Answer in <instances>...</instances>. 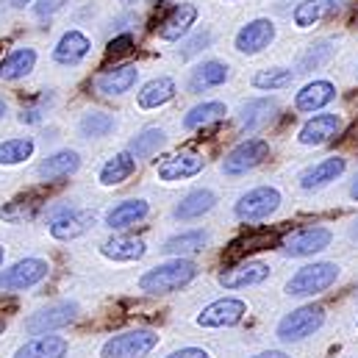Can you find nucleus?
Instances as JSON below:
<instances>
[{
  "label": "nucleus",
  "instance_id": "1",
  "mask_svg": "<svg viewBox=\"0 0 358 358\" xmlns=\"http://www.w3.org/2000/svg\"><path fill=\"white\" fill-rule=\"evenodd\" d=\"M197 264L189 259H173L164 264H156L139 278V289L148 294H173L180 286H186L189 280H194Z\"/></svg>",
  "mask_w": 358,
  "mask_h": 358
},
{
  "label": "nucleus",
  "instance_id": "2",
  "mask_svg": "<svg viewBox=\"0 0 358 358\" xmlns=\"http://www.w3.org/2000/svg\"><path fill=\"white\" fill-rule=\"evenodd\" d=\"M339 278V267L331 262H317V264H306L300 267L286 283V294L292 297H314L322 294L325 289H331Z\"/></svg>",
  "mask_w": 358,
  "mask_h": 358
},
{
  "label": "nucleus",
  "instance_id": "3",
  "mask_svg": "<svg viewBox=\"0 0 358 358\" xmlns=\"http://www.w3.org/2000/svg\"><path fill=\"white\" fill-rule=\"evenodd\" d=\"M325 322V308L322 306H300L292 314H286L278 322V339L280 342H303L308 336H314Z\"/></svg>",
  "mask_w": 358,
  "mask_h": 358
},
{
  "label": "nucleus",
  "instance_id": "4",
  "mask_svg": "<svg viewBox=\"0 0 358 358\" xmlns=\"http://www.w3.org/2000/svg\"><path fill=\"white\" fill-rule=\"evenodd\" d=\"M156 345H159V334L156 331L134 328V331L111 336L100 348V358H145Z\"/></svg>",
  "mask_w": 358,
  "mask_h": 358
},
{
  "label": "nucleus",
  "instance_id": "5",
  "mask_svg": "<svg viewBox=\"0 0 358 358\" xmlns=\"http://www.w3.org/2000/svg\"><path fill=\"white\" fill-rule=\"evenodd\" d=\"M278 206H280V192L275 186H256L239 197V203L234 206V214L242 222H259V220H267L269 214H275Z\"/></svg>",
  "mask_w": 358,
  "mask_h": 358
},
{
  "label": "nucleus",
  "instance_id": "6",
  "mask_svg": "<svg viewBox=\"0 0 358 358\" xmlns=\"http://www.w3.org/2000/svg\"><path fill=\"white\" fill-rule=\"evenodd\" d=\"M76 317H78V303L62 300V303H53V306H48V308L34 311V314L25 320V331H28L31 336H45V334H50V331H59V328L76 322Z\"/></svg>",
  "mask_w": 358,
  "mask_h": 358
},
{
  "label": "nucleus",
  "instance_id": "7",
  "mask_svg": "<svg viewBox=\"0 0 358 358\" xmlns=\"http://www.w3.org/2000/svg\"><path fill=\"white\" fill-rule=\"evenodd\" d=\"M331 231L328 228H320V225H308V228H297L292 234L283 236L280 248L286 256L292 259H306V256H314V253H322L328 245H331Z\"/></svg>",
  "mask_w": 358,
  "mask_h": 358
},
{
  "label": "nucleus",
  "instance_id": "8",
  "mask_svg": "<svg viewBox=\"0 0 358 358\" xmlns=\"http://www.w3.org/2000/svg\"><path fill=\"white\" fill-rule=\"evenodd\" d=\"M48 262L42 259H22L17 264H11L8 269L0 272V289L3 292H22V289H31L36 286L39 280L48 278Z\"/></svg>",
  "mask_w": 358,
  "mask_h": 358
},
{
  "label": "nucleus",
  "instance_id": "9",
  "mask_svg": "<svg viewBox=\"0 0 358 358\" xmlns=\"http://www.w3.org/2000/svg\"><path fill=\"white\" fill-rule=\"evenodd\" d=\"M245 314H248V306L239 297H220L200 311L197 325L200 328H234L242 322Z\"/></svg>",
  "mask_w": 358,
  "mask_h": 358
},
{
  "label": "nucleus",
  "instance_id": "10",
  "mask_svg": "<svg viewBox=\"0 0 358 358\" xmlns=\"http://www.w3.org/2000/svg\"><path fill=\"white\" fill-rule=\"evenodd\" d=\"M267 156H269V145L264 139H248V142L236 145V148L225 156L222 173H225V176H245V173L256 170Z\"/></svg>",
  "mask_w": 358,
  "mask_h": 358
},
{
  "label": "nucleus",
  "instance_id": "11",
  "mask_svg": "<svg viewBox=\"0 0 358 358\" xmlns=\"http://www.w3.org/2000/svg\"><path fill=\"white\" fill-rule=\"evenodd\" d=\"M275 34H278V31H275V22L267 20V17H259V20H253V22H248V25L239 28L234 45H236L239 53H245V56H256V53L267 50L269 45H272Z\"/></svg>",
  "mask_w": 358,
  "mask_h": 358
},
{
  "label": "nucleus",
  "instance_id": "12",
  "mask_svg": "<svg viewBox=\"0 0 358 358\" xmlns=\"http://www.w3.org/2000/svg\"><path fill=\"white\" fill-rule=\"evenodd\" d=\"M339 131H342V117L339 114H314L300 128L297 142L306 145V148H317V145H325L334 136H339Z\"/></svg>",
  "mask_w": 358,
  "mask_h": 358
},
{
  "label": "nucleus",
  "instance_id": "13",
  "mask_svg": "<svg viewBox=\"0 0 358 358\" xmlns=\"http://www.w3.org/2000/svg\"><path fill=\"white\" fill-rule=\"evenodd\" d=\"M203 167H206V159L200 153L183 150V153H176V156H170V159H164L159 164V178L167 180V183L194 178L197 173H203Z\"/></svg>",
  "mask_w": 358,
  "mask_h": 358
},
{
  "label": "nucleus",
  "instance_id": "14",
  "mask_svg": "<svg viewBox=\"0 0 358 358\" xmlns=\"http://www.w3.org/2000/svg\"><path fill=\"white\" fill-rule=\"evenodd\" d=\"M136 81H139L136 64H117L94 78V90L100 94H125L136 87Z\"/></svg>",
  "mask_w": 358,
  "mask_h": 358
},
{
  "label": "nucleus",
  "instance_id": "15",
  "mask_svg": "<svg viewBox=\"0 0 358 358\" xmlns=\"http://www.w3.org/2000/svg\"><path fill=\"white\" fill-rule=\"evenodd\" d=\"M92 225H94V214L92 211H87V208H70L64 217L50 222V236L59 239V242H70V239L84 236Z\"/></svg>",
  "mask_w": 358,
  "mask_h": 358
},
{
  "label": "nucleus",
  "instance_id": "16",
  "mask_svg": "<svg viewBox=\"0 0 358 358\" xmlns=\"http://www.w3.org/2000/svg\"><path fill=\"white\" fill-rule=\"evenodd\" d=\"M345 167H348V162H345L342 156L322 159V162H317L314 167H308V170L300 173V186H303L306 192L322 189V186H328V183H334V180L339 178V176L345 173Z\"/></svg>",
  "mask_w": 358,
  "mask_h": 358
},
{
  "label": "nucleus",
  "instance_id": "17",
  "mask_svg": "<svg viewBox=\"0 0 358 358\" xmlns=\"http://www.w3.org/2000/svg\"><path fill=\"white\" fill-rule=\"evenodd\" d=\"M90 50H92V42L84 31H67L59 39V45L53 48V59L59 64H64V67H76V64H81L90 56Z\"/></svg>",
  "mask_w": 358,
  "mask_h": 358
},
{
  "label": "nucleus",
  "instance_id": "18",
  "mask_svg": "<svg viewBox=\"0 0 358 358\" xmlns=\"http://www.w3.org/2000/svg\"><path fill=\"white\" fill-rule=\"evenodd\" d=\"M269 278V267L264 262H242L236 267H228L220 275V283L225 289H245V286H256L264 283Z\"/></svg>",
  "mask_w": 358,
  "mask_h": 358
},
{
  "label": "nucleus",
  "instance_id": "19",
  "mask_svg": "<svg viewBox=\"0 0 358 358\" xmlns=\"http://www.w3.org/2000/svg\"><path fill=\"white\" fill-rule=\"evenodd\" d=\"M148 214H150L148 200H142V197H131V200L117 203V206L106 214V225H108L111 231H122V228H131V225L148 220Z\"/></svg>",
  "mask_w": 358,
  "mask_h": 358
},
{
  "label": "nucleus",
  "instance_id": "20",
  "mask_svg": "<svg viewBox=\"0 0 358 358\" xmlns=\"http://www.w3.org/2000/svg\"><path fill=\"white\" fill-rule=\"evenodd\" d=\"M194 20H197V6L180 3V6H176V8L164 17V22L159 25V36H162L164 42H178V39H183V36L192 31Z\"/></svg>",
  "mask_w": 358,
  "mask_h": 358
},
{
  "label": "nucleus",
  "instance_id": "21",
  "mask_svg": "<svg viewBox=\"0 0 358 358\" xmlns=\"http://www.w3.org/2000/svg\"><path fill=\"white\" fill-rule=\"evenodd\" d=\"M334 100H336V87L331 81H311V84H306L303 90L297 92L294 108L303 111V114H314V111L325 108Z\"/></svg>",
  "mask_w": 358,
  "mask_h": 358
},
{
  "label": "nucleus",
  "instance_id": "22",
  "mask_svg": "<svg viewBox=\"0 0 358 358\" xmlns=\"http://www.w3.org/2000/svg\"><path fill=\"white\" fill-rule=\"evenodd\" d=\"M278 114V103L272 97H256V100H248L242 106V114H239V122L248 134L253 131H262L264 125H269Z\"/></svg>",
  "mask_w": 358,
  "mask_h": 358
},
{
  "label": "nucleus",
  "instance_id": "23",
  "mask_svg": "<svg viewBox=\"0 0 358 358\" xmlns=\"http://www.w3.org/2000/svg\"><path fill=\"white\" fill-rule=\"evenodd\" d=\"M67 350H70L67 339L45 334V336H36V339L25 342V345L14 353V358H64Z\"/></svg>",
  "mask_w": 358,
  "mask_h": 358
},
{
  "label": "nucleus",
  "instance_id": "24",
  "mask_svg": "<svg viewBox=\"0 0 358 358\" xmlns=\"http://www.w3.org/2000/svg\"><path fill=\"white\" fill-rule=\"evenodd\" d=\"M225 81H228V64L208 59V62H203V64H197V67L192 70V76H189V90L192 92L214 90V87H222Z\"/></svg>",
  "mask_w": 358,
  "mask_h": 358
},
{
  "label": "nucleus",
  "instance_id": "25",
  "mask_svg": "<svg viewBox=\"0 0 358 358\" xmlns=\"http://www.w3.org/2000/svg\"><path fill=\"white\" fill-rule=\"evenodd\" d=\"M34 64H36V50L34 48H14L0 62V78L3 81H20L34 70Z\"/></svg>",
  "mask_w": 358,
  "mask_h": 358
},
{
  "label": "nucleus",
  "instance_id": "26",
  "mask_svg": "<svg viewBox=\"0 0 358 358\" xmlns=\"http://www.w3.org/2000/svg\"><path fill=\"white\" fill-rule=\"evenodd\" d=\"M214 203H217V197H214L211 189H194L176 206L173 214H176V220H183V222L186 220H200L203 214H208L214 208Z\"/></svg>",
  "mask_w": 358,
  "mask_h": 358
},
{
  "label": "nucleus",
  "instance_id": "27",
  "mask_svg": "<svg viewBox=\"0 0 358 358\" xmlns=\"http://www.w3.org/2000/svg\"><path fill=\"white\" fill-rule=\"evenodd\" d=\"M100 253H103L106 259H111V262H139V259L148 253V248H145L142 239H134V236H114V239L103 242Z\"/></svg>",
  "mask_w": 358,
  "mask_h": 358
},
{
  "label": "nucleus",
  "instance_id": "28",
  "mask_svg": "<svg viewBox=\"0 0 358 358\" xmlns=\"http://www.w3.org/2000/svg\"><path fill=\"white\" fill-rule=\"evenodd\" d=\"M78 167H81V159H78L76 150H59V153L48 156V159L39 164V176L45 180H59V178L73 176Z\"/></svg>",
  "mask_w": 358,
  "mask_h": 358
},
{
  "label": "nucleus",
  "instance_id": "29",
  "mask_svg": "<svg viewBox=\"0 0 358 358\" xmlns=\"http://www.w3.org/2000/svg\"><path fill=\"white\" fill-rule=\"evenodd\" d=\"M173 97H176V81L167 78V76H162V78L148 81V84L139 90L136 103H139L142 108H159V106H167Z\"/></svg>",
  "mask_w": 358,
  "mask_h": 358
},
{
  "label": "nucleus",
  "instance_id": "30",
  "mask_svg": "<svg viewBox=\"0 0 358 358\" xmlns=\"http://www.w3.org/2000/svg\"><path fill=\"white\" fill-rule=\"evenodd\" d=\"M134 170H136V159L128 150H122V153L111 156L100 167V183L103 186H120V183H125V180L134 176Z\"/></svg>",
  "mask_w": 358,
  "mask_h": 358
},
{
  "label": "nucleus",
  "instance_id": "31",
  "mask_svg": "<svg viewBox=\"0 0 358 358\" xmlns=\"http://www.w3.org/2000/svg\"><path fill=\"white\" fill-rule=\"evenodd\" d=\"M336 11H339V8H336L334 0H303V3L294 8L292 20H294L297 28H311V25L322 22L325 17H331V14H336Z\"/></svg>",
  "mask_w": 358,
  "mask_h": 358
},
{
  "label": "nucleus",
  "instance_id": "32",
  "mask_svg": "<svg viewBox=\"0 0 358 358\" xmlns=\"http://www.w3.org/2000/svg\"><path fill=\"white\" fill-rule=\"evenodd\" d=\"M208 245V234L206 231H183V234H176L173 239H167L164 242V253L167 256H192V253H200L203 248Z\"/></svg>",
  "mask_w": 358,
  "mask_h": 358
},
{
  "label": "nucleus",
  "instance_id": "33",
  "mask_svg": "<svg viewBox=\"0 0 358 358\" xmlns=\"http://www.w3.org/2000/svg\"><path fill=\"white\" fill-rule=\"evenodd\" d=\"M228 114V106L220 103V100H208V103H200L194 108H189V114L183 117V128L186 131H194V128H206L217 120H222Z\"/></svg>",
  "mask_w": 358,
  "mask_h": 358
},
{
  "label": "nucleus",
  "instance_id": "34",
  "mask_svg": "<svg viewBox=\"0 0 358 358\" xmlns=\"http://www.w3.org/2000/svg\"><path fill=\"white\" fill-rule=\"evenodd\" d=\"M164 142H167V136H164L162 128H145L142 134H136V136L131 139L128 153H131L134 159H150V156H156V153L164 148Z\"/></svg>",
  "mask_w": 358,
  "mask_h": 358
},
{
  "label": "nucleus",
  "instance_id": "35",
  "mask_svg": "<svg viewBox=\"0 0 358 358\" xmlns=\"http://www.w3.org/2000/svg\"><path fill=\"white\" fill-rule=\"evenodd\" d=\"M334 53H336V48H334L331 39H320V42L308 45V50H306V53L300 56V62H297V73H311V70L325 67V64L334 59Z\"/></svg>",
  "mask_w": 358,
  "mask_h": 358
},
{
  "label": "nucleus",
  "instance_id": "36",
  "mask_svg": "<svg viewBox=\"0 0 358 358\" xmlns=\"http://www.w3.org/2000/svg\"><path fill=\"white\" fill-rule=\"evenodd\" d=\"M292 81H294V73L289 67H267V70H259L253 76V87L264 92L286 90V87H292Z\"/></svg>",
  "mask_w": 358,
  "mask_h": 358
},
{
  "label": "nucleus",
  "instance_id": "37",
  "mask_svg": "<svg viewBox=\"0 0 358 358\" xmlns=\"http://www.w3.org/2000/svg\"><path fill=\"white\" fill-rule=\"evenodd\" d=\"M31 153H34V139H28V136L6 139V142L0 145V164H3V167L22 164L25 159H31Z\"/></svg>",
  "mask_w": 358,
  "mask_h": 358
},
{
  "label": "nucleus",
  "instance_id": "38",
  "mask_svg": "<svg viewBox=\"0 0 358 358\" xmlns=\"http://www.w3.org/2000/svg\"><path fill=\"white\" fill-rule=\"evenodd\" d=\"M114 125H117V122H114V117H111L108 111H90V114H84V120H81V134L90 136V139H97V136L111 134Z\"/></svg>",
  "mask_w": 358,
  "mask_h": 358
},
{
  "label": "nucleus",
  "instance_id": "39",
  "mask_svg": "<svg viewBox=\"0 0 358 358\" xmlns=\"http://www.w3.org/2000/svg\"><path fill=\"white\" fill-rule=\"evenodd\" d=\"M211 45V34L208 31H200V34H194L189 42H186V48H183V59H189V56H194V53H200V50H206Z\"/></svg>",
  "mask_w": 358,
  "mask_h": 358
},
{
  "label": "nucleus",
  "instance_id": "40",
  "mask_svg": "<svg viewBox=\"0 0 358 358\" xmlns=\"http://www.w3.org/2000/svg\"><path fill=\"white\" fill-rule=\"evenodd\" d=\"M70 0H34V14L36 17H53V14H59L64 6H67Z\"/></svg>",
  "mask_w": 358,
  "mask_h": 358
},
{
  "label": "nucleus",
  "instance_id": "41",
  "mask_svg": "<svg viewBox=\"0 0 358 358\" xmlns=\"http://www.w3.org/2000/svg\"><path fill=\"white\" fill-rule=\"evenodd\" d=\"M134 48V36L131 34H122V36H117L111 45H108V56H120V53H128Z\"/></svg>",
  "mask_w": 358,
  "mask_h": 358
},
{
  "label": "nucleus",
  "instance_id": "42",
  "mask_svg": "<svg viewBox=\"0 0 358 358\" xmlns=\"http://www.w3.org/2000/svg\"><path fill=\"white\" fill-rule=\"evenodd\" d=\"M167 358H211L206 350H200V348H180L176 353H170Z\"/></svg>",
  "mask_w": 358,
  "mask_h": 358
},
{
  "label": "nucleus",
  "instance_id": "43",
  "mask_svg": "<svg viewBox=\"0 0 358 358\" xmlns=\"http://www.w3.org/2000/svg\"><path fill=\"white\" fill-rule=\"evenodd\" d=\"M42 120V108H22L20 111V122H25V125H36Z\"/></svg>",
  "mask_w": 358,
  "mask_h": 358
},
{
  "label": "nucleus",
  "instance_id": "44",
  "mask_svg": "<svg viewBox=\"0 0 358 358\" xmlns=\"http://www.w3.org/2000/svg\"><path fill=\"white\" fill-rule=\"evenodd\" d=\"M253 358H289L283 350H264V353H259V356H253Z\"/></svg>",
  "mask_w": 358,
  "mask_h": 358
},
{
  "label": "nucleus",
  "instance_id": "45",
  "mask_svg": "<svg viewBox=\"0 0 358 358\" xmlns=\"http://www.w3.org/2000/svg\"><path fill=\"white\" fill-rule=\"evenodd\" d=\"M350 197L358 200V176H356V180H353V186H350Z\"/></svg>",
  "mask_w": 358,
  "mask_h": 358
},
{
  "label": "nucleus",
  "instance_id": "46",
  "mask_svg": "<svg viewBox=\"0 0 358 358\" xmlns=\"http://www.w3.org/2000/svg\"><path fill=\"white\" fill-rule=\"evenodd\" d=\"M350 236H353V239L358 242V220L353 222V225H350Z\"/></svg>",
  "mask_w": 358,
  "mask_h": 358
},
{
  "label": "nucleus",
  "instance_id": "47",
  "mask_svg": "<svg viewBox=\"0 0 358 358\" xmlns=\"http://www.w3.org/2000/svg\"><path fill=\"white\" fill-rule=\"evenodd\" d=\"M25 3H31V0H11V6H14V8H22Z\"/></svg>",
  "mask_w": 358,
  "mask_h": 358
},
{
  "label": "nucleus",
  "instance_id": "48",
  "mask_svg": "<svg viewBox=\"0 0 358 358\" xmlns=\"http://www.w3.org/2000/svg\"><path fill=\"white\" fill-rule=\"evenodd\" d=\"M334 3H336V8H345V6L350 3V0H334Z\"/></svg>",
  "mask_w": 358,
  "mask_h": 358
},
{
  "label": "nucleus",
  "instance_id": "49",
  "mask_svg": "<svg viewBox=\"0 0 358 358\" xmlns=\"http://www.w3.org/2000/svg\"><path fill=\"white\" fill-rule=\"evenodd\" d=\"M3 262H6V250H3V245H0V267H3Z\"/></svg>",
  "mask_w": 358,
  "mask_h": 358
},
{
  "label": "nucleus",
  "instance_id": "50",
  "mask_svg": "<svg viewBox=\"0 0 358 358\" xmlns=\"http://www.w3.org/2000/svg\"><path fill=\"white\" fill-rule=\"evenodd\" d=\"M3 114H6V103L0 100V117H3Z\"/></svg>",
  "mask_w": 358,
  "mask_h": 358
},
{
  "label": "nucleus",
  "instance_id": "51",
  "mask_svg": "<svg viewBox=\"0 0 358 358\" xmlns=\"http://www.w3.org/2000/svg\"><path fill=\"white\" fill-rule=\"evenodd\" d=\"M148 3H164V0H148Z\"/></svg>",
  "mask_w": 358,
  "mask_h": 358
}]
</instances>
